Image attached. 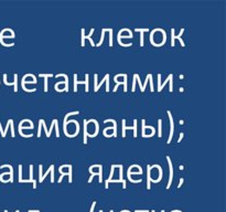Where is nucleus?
I'll return each instance as SVG.
<instances>
[{"label": "nucleus", "mask_w": 226, "mask_h": 212, "mask_svg": "<svg viewBox=\"0 0 226 212\" xmlns=\"http://www.w3.org/2000/svg\"><path fill=\"white\" fill-rule=\"evenodd\" d=\"M65 167L68 168V182H72V165H65Z\"/></svg>", "instance_id": "obj_23"}, {"label": "nucleus", "mask_w": 226, "mask_h": 212, "mask_svg": "<svg viewBox=\"0 0 226 212\" xmlns=\"http://www.w3.org/2000/svg\"><path fill=\"white\" fill-rule=\"evenodd\" d=\"M93 32H94V28L92 29V30H90V33H89V35H85V30H84V29H82V44H80V46H85V42H84V41H85V39L87 38V39H89V41H90V43H92V46H95V43H94V41L92 40V38H90V35L93 34Z\"/></svg>", "instance_id": "obj_7"}, {"label": "nucleus", "mask_w": 226, "mask_h": 212, "mask_svg": "<svg viewBox=\"0 0 226 212\" xmlns=\"http://www.w3.org/2000/svg\"><path fill=\"white\" fill-rule=\"evenodd\" d=\"M98 168H99V182H103V166L102 165H98Z\"/></svg>", "instance_id": "obj_25"}, {"label": "nucleus", "mask_w": 226, "mask_h": 212, "mask_svg": "<svg viewBox=\"0 0 226 212\" xmlns=\"http://www.w3.org/2000/svg\"><path fill=\"white\" fill-rule=\"evenodd\" d=\"M105 30V32H109L111 33V35H109V46H113V29H104Z\"/></svg>", "instance_id": "obj_22"}, {"label": "nucleus", "mask_w": 226, "mask_h": 212, "mask_svg": "<svg viewBox=\"0 0 226 212\" xmlns=\"http://www.w3.org/2000/svg\"><path fill=\"white\" fill-rule=\"evenodd\" d=\"M133 168H138L139 169V174H142V169H141V167L140 166H138V165H133V166H130L128 168V170H127V178H128V180L130 182H133V183H138V182H141V179H139V180H133V178L130 177V174H131V169Z\"/></svg>", "instance_id": "obj_3"}, {"label": "nucleus", "mask_w": 226, "mask_h": 212, "mask_svg": "<svg viewBox=\"0 0 226 212\" xmlns=\"http://www.w3.org/2000/svg\"><path fill=\"white\" fill-rule=\"evenodd\" d=\"M52 170H54V166H53V165H51V166H50V168H49V169H48V171L45 172L44 174H42V177H41V178H39V181H40V182H42L43 180H44V178H45V177L48 176V174H49V172H50V171H52Z\"/></svg>", "instance_id": "obj_20"}, {"label": "nucleus", "mask_w": 226, "mask_h": 212, "mask_svg": "<svg viewBox=\"0 0 226 212\" xmlns=\"http://www.w3.org/2000/svg\"><path fill=\"white\" fill-rule=\"evenodd\" d=\"M0 168H9V169H10V179H9V181L13 182V168H12V166H10V165H2Z\"/></svg>", "instance_id": "obj_18"}, {"label": "nucleus", "mask_w": 226, "mask_h": 212, "mask_svg": "<svg viewBox=\"0 0 226 212\" xmlns=\"http://www.w3.org/2000/svg\"><path fill=\"white\" fill-rule=\"evenodd\" d=\"M167 160H168L169 167H170V177H169V181H168V184H167V189H169L171 187L172 180H173V166H172V161H171V159L169 156H167Z\"/></svg>", "instance_id": "obj_5"}, {"label": "nucleus", "mask_w": 226, "mask_h": 212, "mask_svg": "<svg viewBox=\"0 0 226 212\" xmlns=\"http://www.w3.org/2000/svg\"><path fill=\"white\" fill-rule=\"evenodd\" d=\"M136 32H140V46H143V32H148V28H145V29H135Z\"/></svg>", "instance_id": "obj_10"}, {"label": "nucleus", "mask_w": 226, "mask_h": 212, "mask_svg": "<svg viewBox=\"0 0 226 212\" xmlns=\"http://www.w3.org/2000/svg\"><path fill=\"white\" fill-rule=\"evenodd\" d=\"M13 80L15 81L12 82V83H9V82L7 81V74H3V83L6 84V85L10 86V85H15V92L18 91V74H15V76H13Z\"/></svg>", "instance_id": "obj_6"}, {"label": "nucleus", "mask_w": 226, "mask_h": 212, "mask_svg": "<svg viewBox=\"0 0 226 212\" xmlns=\"http://www.w3.org/2000/svg\"><path fill=\"white\" fill-rule=\"evenodd\" d=\"M119 76H123V77L125 78V80H124V91L127 92V91H128V86H127V75H126V74H118V75L115 76V78H114V80L116 81V80H117Z\"/></svg>", "instance_id": "obj_11"}, {"label": "nucleus", "mask_w": 226, "mask_h": 212, "mask_svg": "<svg viewBox=\"0 0 226 212\" xmlns=\"http://www.w3.org/2000/svg\"><path fill=\"white\" fill-rule=\"evenodd\" d=\"M115 168H119V165H113L111 166V174H109V178H108L107 180H106V182H105V188L107 189L108 188V183L111 182V180L113 179V176H114V169Z\"/></svg>", "instance_id": "obj_9"}, {"label": "nucleus", "mask_w": 226, "mask_h": 212, "mask_svg": "<svg viewBox=\"0 0 226 212\" xmlns=\"http://www.w3.org/2000/svg\"><path fill=\"white\" fill-rule=\"evenodd\" d=\"M147 172H148V177H147V189H150V182H151V166H147Z\"/></svg>", "instance_id": "obj_12"}, {"label": "nucleus", "mask_w": 226, "mask_h": 212, "mask_svg": "<svg viewBox=\"0 0 226 212\" xmlns=\"http://www.w3.org/2000/svg\"><path fill=\"white\" fill-rule=\"evenodd\" d=\"M29 168H30V178H29V180L33 182V188L35 189V188H37V181L33 179V165H30Z\"/></svg>", "instance_id": "obj_15"}, {"label": "nucleus", "mask_w": 226, "mask_h": 212, "mask_svg": "<svg viewBox=\"0 0 226 212\" xmlns=\"http://www.w3.org/2000/svg\"><path fill=\"white\" fill-rule=\"evenodd\" d=\"M158 136L159 137L162 136V121L161 119L158 121Z\"/></svg>", "instance_id": "obj_21"}, {"label": "nucleus", "mask_w": 226, "mask_h": 212, "mask_svg": "<svg viewBox=\"0 0 226 212\" xmlns=\"http://www.w3.org/2000/svg\"><path fill=\"white\" fill-rule=\"evenodd\" d=\"M172 78H173V75H172V74H170V75L168 76V78H167L166 81H164V83L162 84V83H161V75H160V74H158V92H160L161 90H162V87H163V86L166 85L168 82H170Z\"/></svg>", "instance_id": "obj_8"}, {"label": "nucleus", "mask_w": 226, "mask_h": 212, "mask_svg": "<svg viewBox=\"0 0 226 212\" xmlns=\"http://www.w3.org/2000/svg\"><path fill=\"white\" fill-rule=\"evenodd\" d=\"M60 76L65 77V82H64V84H65V88H64L63 91L68 92V77H67V75H66V74H58V75H56V77H60Z\"/></svg>", "instance_id": "obj_19"}, {"label": "nucleus", "mask_w": 226, "mask_h": 212, "mask_svg": "<svg viewBox=\"0 0 226 212\" xmlns=\"http://www.w3.org/2000/svg\"><path fill=\"white\" fill-rule=\"evenodd\" d=\"M39 76H40V77H49V76H52V74H39Z\"/></svg>", "instance_id": "obj_32"}, {"label": "nucleus", "mask_w": 226, "mask_h": 212, "mask_svg": "<svg viewBox=\"0 0 226 212\" xmlns=\"http://www.w3.org/2000/svg\"><path fill=\"white\" fill-rule=\"evenodd\" d=\"M107 80H109V75H108V74H106L105 77H104V80L101 82V83H99V84H94V91L97 92L98 90H99V87H101V86L103 85L104 82H106V81H107Z\"/></svg>", "instance_id": "obj_14"}, {"label": "nucleus", "mask_w": 226, "mask_h": 212, "mask_svg": "<svg viewBox=\"0 0 226 212\" xmlns=\"http://www.w3.org/2000/svg\"><path fill=\"white\" fill-rule=\"evenodd\" d=\"M151 212H154V211H151Z\"/></svg>", "instance_id": "obj_38"}, {"label": "nucleus", "mask_w": 226, "mask_h": 212, "mask_svg": "<svg viewBox=\"0 0 226 212\" xmlns=\"http://www.w3.org/2000/svg\"><path fill=\"white\" fill-rule=\"evenodd\" d=\"M167 114L169 115V118H170V124H171V128H170V136H169V139H168V144H170L171 140H172V137H173V134H174V123H173V117H172V115H171V112L168 111L167 112Z\"/></svg>", "instance_id": "obj_4"}, {"label": "nucleus", "mask_w": 226, "mask_h": 212, "mask_svg": "<svg viewBox=\"0 0 226 212\" xmlns=\"http://www.w3.org/2000/svg\"><path fill=\"white\" fill-rule=\"evenodd\" d=\"M44 91L48 92V77H44Z\"/></svg>", "instance_id": "obj_31"}, {"label": "nucleus", "mask_w": 226, "mask_h": 212, "mask_svg": "<svg viewBox=\"0 0 226 212\" xmlns=\"http://www.w3.org/2000/svg\"><path fill=\"white\" fill-rule=\"evenodd\" d=\"M55 123H58V121L56 119H53V121H52V124H51V127H50V130L48 131L49 133V137L51 136V131H52V128L54 127V125H55Z\"/></svg>", "instance_id": "obj_28"}, {"label": "nucleus", "mask_w": 226, "mask_h": 212, "mask_svg": "<svg viewBox=\"0 0 226 212\" xmlns=\"http://www.w3.org/2000/svg\"><path fill=\"white\" fill-rule=\"evenodd\" d=\"M179 169H180V170H183V169H184V167H183V166H180V167H179Z\"/></svg>", "instance_id": "obj_36"}, {"label": "nucleus", "mask_w": 226, "mask_h": 212, "mask_svg": "<svg viewBox=\"0 0 226 212\" xmlns=\"http://www.w3.org/2000/svg\"><path fill=\"white\" fill-rule=\"evenodd\" d=\"M76 81H77V74H74V92H77V85H76Z\"/></svg>", "instance_id": "obj_27"}, {"label": "nucleus", "mask_w": 226, "mask_h": 212, "mask_svg": "<svg viewBox=\"0 0 226 212\" xmlns=\"http://www.w3.org/2000/svg\"><path fill=\"white\" fill-rule=\"evenodd\" d=\"M123 165H119V181L123 183V187H124V189L126 188V181L124 180V178H123Z\"/></svg>", "instance_id": "obj_13"}, {"label": "nucleus", "mask_w": 226, "mask_h": 212, "mask_svg": "<svg viewBox=\"0 0 226 212\" xmlns=\"http://www.w3.org/2000/svg\"><path fill=\"white\" fill-rule=\"evenodd\" d=\"M151 74H148V75H147V77H146V81H145V84H142V87H141V92H143L145 91V88H146V86H147V83H148L149 82V78L151 77Z\"/></svg>", "instance_id": "obj_24"}, {"label": "nucleus", "mask_w": 226, "mask_h": 212, "mask_svg": "<svg viewBox=\"0 0 226 212\" xmlns=\"http://www.w3.org/2000/svg\"><path fill=\"white\" fill-rule=\"evenodd\" d=\"M183 182H184V179H183V178H181V179H180V182H179V186H178V187L180 188L181 186L183 184Z\"/></svg>", "instance_id": "obj_33"}, {"label": "nucleus", "mask_w": 226, "mask_h": 212, "mask_svg": "<svg viewBox=\"0 0 226 212\" xmlns=\"http://www.w3.org/2000/svg\"><path fill=\"white\" fill-rule=\"evenodd\" d=\"M183 32H184V29L182 28V29H181V31H180V34L176 35V34H174V29H172V30H171V46H174V40H176V39H179V41H180L181 46H185V44H184V41L182 40V38H181V35L183 34Z\"/></svg>", "instance_id": "obj_2"}, {"label": "nucleus", "mask_w": 226, "mask_h": 212, "mask_svg": "<svg viewBox=\"0 0 226 212\" xmlns=\"http://www.w3.org/2000/svg\"><path fill=\"white\" fill-rule=\"evenodd\" d=\"M87 121L84 119V144H87Z\"/></svg>", "instance_id": "obj_16"}, {"label": "nucleus", "mask_w": 226, "mask_h": 212, "mask_svg": "<svg viewBox=\"0 0 226 212\" xmlns=\"http://www.w3.org/2000/svg\"><path fill=\"white\" fill-rule=\"evenodd\" d=\"M137 119H133V126H126V121L123 119V131H121V135L123 137L126 136V129H133V137L137 138V133H138V129H137Z\"/></svg>", "instance_id": "obj_1"}, {"label": "nucleus", "mask_w": 226, "mask_h": 212, "mask_svg": "<svg viewBox=\"0 0 226 212\" xmlns=\"http://www.w3.org/2000/svg\"><path fill=\"white\" fill-rule=\"evenodd\" d=\"M19 182H22V166L19 165Z\"/></svg>", "instance_id": "obj_26"}, {"label": "nucleus", "mask_w": 226, "mask_h": 212, "mask_svg": "<svg viewBox=\"0 0 226 212\" xmlns=\"http://www.w3.org/2000/svg\"><path fill=\"white\" fill-rule=\"evenodd\" d=\"M95 205H96V202L94 201L93 205H92V209H90V212H94V208H95Z\"/></svg>", "instance_id": "obj_35"}, {"label": "nucleus", "mask_w": 226, "mask_h": 212, "mask_svg": "<svg viewBox=\"0 0 226 212\" xmlns=\"http://www.w3.org/2000/svg\"><path fill=\"white\" fill-rule=\"evenodd\" d=\"M183 124H184V121H182V119H181V121H180V125H183Z\"/></svg>", "instance_id": "obj_37"}, {"label": "nucleus", "mask_w": 226, "mask_h": 212, "mask_svg": "<svg viewBox=\"0 0 226 212\" xmlns=\"http://www.w3.org/2000/svg\"><path fill=\"white\" fill-rule=\"evenodd\" d=\"M10 127H11V133H12V137H15V124H13V121H11V124H10Z\"/></svg>", "instance_id": "obj_30"}, {"label": "nucleus", "mask_w": 226, "mask_h": 212, "mask_svg": "<svg viewBox=\"0 0 226 212\" xmlns=\"http://www.w3.org/2000/svg\"><path fill=\"white\" fill-rule=\"evenodd\" d=\"M108 121H111V123L114 124V126H113V127H114V129H113V130H114L113 136H114V137H116V136H117V123H116L115 119H106L105 123H108Z\"/></svg>", "instance_id": "obj_17"}, {"label": "nucleus", "mask_w": 226, "mask_h": 212, "mask_svg": "<svg viewBox=\"0 0 226 212\" xmlns=\"http://www.w3.org/2000/svg\"><path fill=\"white\" fill-rule=\"evenodd\" d=\"M182 138H183V133H181L180 134V137H179V139H178V143H180V141L182 140Z\"/></svg>", "instance_id": "obj_34"}, {"label": "nucleus", "mask_w": 226, "mask_h": 212, "mask_svg": "<svg viewBox=\"0 0 226 212\" xmlns=\"http://www.w3.org/2000/svg\"><path fill=\"white\" fill-rule=\"evenodd\" d=\"M136 83H137V81H136V74L133 75V88H131V91L135 92L136 91Z\"/></svg>", "instance_id": "obj_29"}]
</instances>
